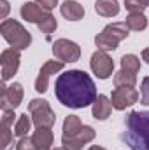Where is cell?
Masks as SVG:
<instances>
[{
	"instance_id": "24",
	"label": "cell",
	"mask_w": 149,
	"mask_h": 150,
	"mask_svg": "<svg viewBox=\"0 0 149 150\" xmlns=\"http://www.w3.org/2000/svg\"><path fill=\"white\" fill-rule=\"evenodd\" d=\"M149 5V0H125V7L130 12H144Z\"/></svg>"
},
{
	"instance_id": "6",
	"label": "cell",
	"mask_w": 149,
	"mask_h": 150,
	"mask_svg": "<svg viewBox=\"0 0 149 150\" xmlns=\"http://www.w3.org/2000/svg\"><path fill=\"white\" fill-rule=\"evenodd\" d=\"M53 54L56 56L58 61H63V63H75L79 61L81 58V47L69 40V38H58L54 44H53Z\"/></svg>"
},
{
	"instance_id": "16",
	"label": "cell",
	"mask_w": 149,
	"mask_h": 150,
	"mask_svg": "<svg viewBox=\"0 0 149 150\" xmlns=\"http://www.w3.org/2000/svg\"><path fill=\"white\" fill-rule=\"evenodd\" d=\"M34 143H35V149L37 150H51L53 147V133L49 127H37L34 136H32Z\"/></svg>"
},
{
	"instance_id": "1",
	"label": "cell",
	"mask_w": 149,
	"mask_h": 150,
	"mask_svg": "<svg viewBox=\"0 0 149 150\" xmlns=\"http://www.w3.org/2000/svg\"><path fill=\"white\" fill-rule=\"evenodd\" d=\"M54 94L58 101L70 108H86L97 100V86L82 70H69L56 79Z\"/></svg>"
},
{
	"instance_id": "19",
	"label": "cell",
	"mask_w": 149,
	"mask_h": 150,
	"mask_svg": "<svg viewBox=\"0 0 149 150\" xmlns=\"http://www.w3.org/2000/svg\"><path fill=\"white\" fill-rule=\"evenodd\" d=\"M137 84V74L126 68H121L114 75V86L116 87H135Z\"/></svg>"
},
{
	"instance_id": "30",
	"label": "cell",
	"mask_w": 149,
	"mask_h": 150,
	"mask_svg": "<svg viewBox=\"0 0 149 150\" xmlns=\"http://www.w3.org/2000/svg\"><path fill=\"white\" fill-rule=\"evenodd\" d=\"M142 59H144V61L149 65V47H146V49L142 51Z\"/></svg>"
},
{
	"instance_id": "15",
	"label": "cell",
	"mask_w": 149,
	"mask_h": 150,
	"mask_svg": "<svg viewBox=\"0 0 149 150\" xmlns=\"http://www.w3.org/2000/svg\"><path fill=\"white\" fill-rule=\"evenodd\" d=\"M60 11H62V16L69 21H79L84 18V7L75 2V0H67L60 5Z\"/></svg>"
},
{
	"instance_id": "17",
	"label": "cell",
	"mask_w": 149,
	"mask_h": 150,
	"mask_svg": "<svg viewBox=\"0 0 149 150\" xmlns=\"http://www.w3.org/2000/svg\"><path fill=\"white\" fill-rule=\"evenodd\" d=\"M112 112V103L111 100L107 98V96H104V94H100V96H97V100H95V103H93V117L97 119V120H105Z\"/></svg>"
},
{
	"instance_id": "8",
	"label": "cell",
	"mask_w": 149,
	"mask_h": 150,
	"mask_svg": "<svg viewBox=\"0 0 149 150\" xmlns=\"http://www.w3.org/2000/svg\"><path fill=\"white\" fill-rule=\"evenodd\" d=\"M95 129L91 126H82L72 136H62V145L67 150H81L86 143L95 140Z\"/></svg>"
},
{
	"instance_id": "31",
	"label": "cell",
	"mask_w": 149,
	"mask_h": 150,
	"mask_svg": "<svg viewBox=\"0 0 149 150\" xmlns=\"http://www.w3.org/2000/svg\"><path fill=\"white\" fill-rule=\"evenodd\" d=\"M90 150H105V149H104V147H98V145H93Z\"/></svg>"
},
{
	"instance_id": "21",
	"label": "cell",
	"mask_w": 149,
	"mask_h": 150,
	"mask_svg": "<svg viewBox=\"0 0 149 150\" xmlns=\"http://www.w3.org/2000/svg\"><path fill=\"white\" fill-rule=\"evenodd\" d=\"M82 127V122L77 115H69L63 120V134L62 136H72L74 133H77Z\"/></svg>"
},
{
	"instance_id": "27",
	"label": "cell",
	"mask_w": 149,
	"mask_h": 150,
	"mask_svg": "<svg viewBox=\"0 0 149 150\" xmlns=\"http://www.w3.org/2000/svg\"><path fill=\"white\" fill-rule=\"evenodd\" d=\"M16 150H37V149H35V143H34L32 138L23 136V138L16 143Z\"/></svg>"
},
{
	"instance_id": "32",
	"label": "cell",
	"mask_w": 149,
	"mask_h": 150,
	"mask_svg": "<svg viewBox=\"0 0 149 150\" xmlns=\"http://www.w3.org/2000/svg\"><path fill=\"white\" fill-rule=\"evenodd\" d=\"M56 150H67V149L65 147H60V149H56Z\"/></svg>"
},
{
	"instance_id": "28",
	"label": "cell",
	"mask_w": 149,
	"mask_h": 150,
	"mask_svg": "<svg viewBox=\"0 0 149 150\" xmlns=\"http://www.w3.org/2000/svg\"><path fill=\"white\" fill-rule=\"evenodd\" d=\"M35 2H37L42 9H46V11H53L58 5V0H35Z\"/></svg>"
},
{
	"instance_id": "9",
	"label": "cell",
	"mask_w": 149,
	"mask_h": 150,
	"mask_svg": "<svg viewBox=\"0 0 149 150\" xmlns=\"http://www.w3.org/2000/svg\"><path fill=\"white\" fill-rule=\"evenodd\" d=\"M90 65H91L93 74L98 79H109L112 72H114V61L111 59V56L105 51H100V49L97 52H93Z\"/></svg>"
},
{
	"instance_id": "23",
	"label": "cell",
	"mask_w": 149,
	"mask_h": 150,
	"mask_svg": "<svg viewBox=\"0 0 149 150\" xmlns=\"http://www.w3.org/2000/svg\"><path fill=\"white\" fill-rule=\"evenodd\" d=\"M121 68H126V70H132V72L139 74V70H140V59L135 54H125L121 58Z\"/></svg>"
},
{
	"instance_id": "13",
	"label": "cell",
	"mask_w": 149,
	"mask_h": 150,
	"mask_svg": "<svg viewBox=\"0 0 149 150\" xmlns=\"http://www.w3.org/2000/svg\"><path fill=\"white\" fill-rule=\"evenodd\" d=\"M51 14H49V11H46V9H42L39 4H32V2H27V4H23L21 5V18L25 19V21H28V23H42L44 19H47Z\"/></svg>"
},
{
	"instance_id": "7",
	"label": "cell",
	"mask_w": 149,
	"mask_h": 150,
	"mask_svg": "<svg viewBox=\"0 0 149 150\" xmlns=\"http://www.w3.org/2000/svg\"><path fill=\"white\" fill-rule=\"evenodd\" d=\"M23 101V86L14 82L9 87L4 86L2 82V91H0V108L5 110H14L21 105Z\"/></svg>"
},
{
	"instance_id": "11",
	"label": "cell",
	"mask_w": 149,
	"mask_h": 150,
	"mask_svg": "<svg viewBox=\"0 0 149 150\" xmlns=\"http://www.w3.org/2000/svg\"><path fill=\"white\" fill-rule=\"evenodd\" d=\"M137 100H139V93L133 87H116L111 96V103L116 110H125L126 107L135 105Z\"/></svg>"
},
{
	"instance_id": "29",
	"label": "cell",
	"mask_w": 149,
	"mask_h": 150,
	"mask_svg": "<svg viewBox=\"0 0 149 150\" xmlns=\"http://www.w3.org/2000/svg\"><path fill=\"white\" fill-rule=\"evenodd\" d=\"M0 5H2V12H0V18L4 19V18L7 16V12H9V2H7V0H0Z\"/></svg>"
},
{
	"instance_id": "20",
	"label": "cell",
	"mask_w": 149,
	"mask_h": 150,
	"mask_svg": "<svg viewBox=\"0 0 149 150\" xmlns=\"http://www.w3.org/2000/svg\"><path fill=\"white\" fill-rule=\"evenodd\" d=\"M126 26L133 32H142L148 28V18L144 16V12H130L126 16Z\"/></svg>"
},
{
	"instance_id": "3",
	"label": "cell",
	"mask_w": 149,
	"mask_h": 150,
	"mask_svg": "<svg viewBox=\"0 0 149 150\" xmlns=\"http://www.w3.org/2000/svg\"><path fill=\"white\" fill-rule=\"evenodd\" d=\"M128 32H130V28L126 26L125 21L111 23L102 30V33H98L95 37V44L100 51H114L121 40L128 37Z\"/></svg>"
},
{
	"instance_id": "5",
	"label": "cell",
	"mask_w": 149,
	"mask_h": 150,
	"mask_svg": "<svg viewBox=\"0 0 149 150\" xmlns=\"http://www.w3.org/2000/svg\"><path fill=\"white\" fill-rule=\"evenodd\" d=\"M28 113L32 117V122L37 126V127H53L54 122H56V115L51 110L49 103L46 100H40V98H35L30 101L28 105Z\"/></svg>"
},
{
	"instance_id": "2",
	"label": "cell",
	"mask_w": 149,
	"mask_h": 150,
	"mask_svg": "<svg viewBox=\"0 0 149 150\" xmlns=\"http://www.w3.org/2000/svg\"><path fill=\"white\" fill-rule=\"evenodd\" d=\"M121 140L132 150H149V112H130Z\"/></svg>"
},
{
	"instance_id": "14",
	"label": "cell",
	"mask_w": 149,
	"mask_h": 150,
	"mask_svg": "<svg viewBox=\"0 0 149 150\" xmlns=\"http://www.w3.org/2000/svg\"><path fill=\"white\" fill-rule=\"evenodd\" d=\"M14 110H5L2 117V140H0V150H12L14 145V136L11 131V126L14 124Z\"/></svg>"
},
{
	"instance_id": "22",
	"label": "cell",
	"mask_w": 149,
	"mask_h": 150,
	"mask_svg": "<svg viewBox=\"0 0 149 150\" xmlns=\"http://www.w3.org/2000/svg\"><path fill=\"white\" fill-rule=\"evenodd\" d=\"M30 129H32V120L28 119V115H27V113L19 115V119H18V122H16V126H14V134L23 138V136L28 134Z\"/></svg>"
},
{
	"instance_id": "12",
	"label": "cell",
	"mask_w": 149,
	"mask_h": 150,
	"mask_svg": "<svg viewBox=\"0 0 149 150\" xmlns=\"http://www.w3.org/2000/svg\"><path fill=\"white\" fill-rule=\"evenodd\" d=\"M63 67H65L63 61H53V59L46 61L42 65L40 72H39L37 79H35V91L37 93H46L47 84H49V77L53 74H56V72H60V70H63Z\"/></svg>"
},
{
	"instance_id": "18",
	"label": "cell",
	"mask_w": 149,
	"mask_h": 150,
	"mask_svg": "<svg viewBox=\"0 0 149 150\" xmlns=\"http://www.w3.org/2000/svg\"><path fill=\"white\" fill-rule=\"evenodd\" d=\"M95 11H97V14H100L104 18H114L119 14V4H117V0H97Z\"/></svg>"
},
{
	"instance_id": "25",
	"label": "cell",
	"mask_w": 149,
	"mask_h": 150,
	"mask_svg": "<svg viewBox=\"0 0 149 150\" xmlns=\"http://www.w3.org/2000/svg\"><path fill=\"white\" fill-rule=\"evenodd\" d=\"M37 26H39V30H40L42 33H46V35H49V33H53V32L56 30V26H58V23H56V18H54V16H49L47 19H44L42 23H39Z\"/></svg>"
},
{
	"instance_id": "10",
	"label": "cell",
	"mask_w": 149,
	"mask_h": 150,
	"mask_svg": "<svg viewBox=\"0 0 149 150\" xmlns=\"http://www.w3.org/2000/svg\"><path fill=\"white\" fill-rule=\"evenodd\" d=\"M19 61H21V54L14 47L5 49L2 52V56H0V63H2V82H7L9 79L14 77V74L19 68Z\"/></svg>"
},
{
	"instance_id": "4",
	"label": "cell",
	"mask_w": 149,
	"mask_h": 150,
	"mask_svg": "<svg viewBox=\"0 0 149 150\" xmlns=\"http://www.w3.org/2000/svg\"><path fill=\"white\" fill-rule=\"evenodd\" d=\"M0 33L2 37L9 42L11 47L21 51V49H27L30 44H32V37L30 33L25 30V26L14 19H4L2 25H0Z\"/></svg>"
},
{
	"instance_id": "26",
	"label": "cell",
	"mask_w": 149,
	"mask_h": 150,
	"mask_svg": "<svg viewBox=\"0 0 149 150\" xmlns=\"http://www.w3.org/2000/svg\"><path fill=\"white\" fill-rule=\"evenodd\" d=\"M140 101L142 105L149 107V77H144L142 86H140Z\"/></svg>"
}]
</instances>
